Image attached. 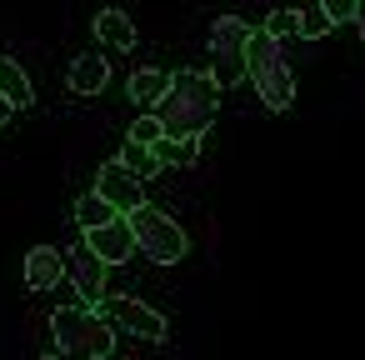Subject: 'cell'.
Segmentation results:
<instances>
[{
    "label": "cell",
    "instance_id": "obj_1",
    "mask_svg": "<svg viewBox=\"0 0 365 360\" xmlns=\"http://www.w3.org/2000/svg\"><path fill=\"white\" fill-rule=\"evenodd\" d=\"M215 110H220V81L210 71L205 76L200 71H180L170 81V91H165V101L155 106V115L165 120L170 135H205Z\"/></svg>",
    "mask_w": 365,
    "mask_h": 360
},
{
    "label": "cell",
    "instance_id": "obj_2",
    "mask_svg": "<svg viewBox=\"0 0 365 360\" xmlns=\"http://www.w3.org/2000/svg\"><path fill=\"white\" fill-rule=\"evenodd\" d=\"M245 81L255 86V96H260V106L265 110H290V101H295V76H290V61H285V46H280V36H270L265 26L250 36V46H245Z\"/></svg>",
    "mask_w": 365,
    "mask_h": 360
},
{
    "label": "cell",
    "instance_id": "obj_3",
    "mask_svg": "<svg viewBox=\"0 0 365 360\" xmlns=\"http://www.w3.org/2000/svg\"><path fill=\"white\" fill-rule=\"evenodd\" d=\"M51 335L61 345V355H81V360H106L115 355V325L101 315V305H61L51 315Z\"/></svg>",
    "mask_w": 365,
    "mask_h": 360
},
{
    "label": "cell",
    "instance_id": "obj_4",
    "mask_svg": "<svg viewBox=\"0 0 365 360\" xmlns=\"http://www.w3.org/2000/svg\"><path fill=\"white\" fill-rule=\"evenodd\" d=\"M130 225H135V240H140V255L155 260V265H180L190 255V235L180 230V220H170L160 205H135L130 210Z\"/></svg>",
    "mask_w": 365,
    "mask_h": 360
},
{
    "label": "cell",
    "instance_id": "obj_5",
    "mask_svg": "<svg viewBox=\"0 0 365 360\" xmlns=\"http://www.w3.org/2000/svg\"><path fill=\"white\" fill-rule=\"evenodd\" d=\"M250 36H255V26L240 21V16H220L210 26V76L220 81V91L245 81V46H250Z\"/></svg>",
    "mask_w": 365,
    "mask_h": 360
},
{
    "label": "cell",
    "instance_id": "obj_6",
    "mask_svg": "<svg viewBox=\"0 0 365 360\" xmlns=\"http://www.w3.org/2000/svg\"><path fill=\"white\" fill-rule=\"evenodd\" d=\"M106 270H110V260H106L91 240H81V245L66 255V280L76 285V295H81L86 305H101V300H106Z\"/></svg>",
    "mask_w": 365,
    "mask_h": 360
},
{
    "label": "cell",
    "instance_id": "obj_7",
    "mask_svg": "<svg viewBox=\"0 0 365 360\" xmlns=\"http://www.w3.org/2000/svg\"><path fill=\"white\" fill-rule=\"evenodd\" d=\"M101 310H106L115 325H125L130 335H140V340H165V335H170V320H165L155 305L135 300V295H106Z\"/></svg>",
    "mask_w": 365,
    "mask_h": 360
},
{
    "label": "cell",
    "instance_id": "obj_8",
    "mask_svg": "<svg viewBox=\"0 0 365 360\" xmlns=\"http://www.w3.org/2000/svg\"><path fill=\"white\" fill-rule=\"evenodd\" d=\"M96 190H101V195H106L115 210H125V215H130L135 205H145V175H135V170H130L120 155L101 165V175H96Z\"/></svg>",
    "mask_w": 365,
    "mask_h": 360
},
{
    "label": "cell",
    "instance_id": "obj_9",
    "mask_svg": "<svg viewBox=\"0 0 365 360\" xmlns=\"http://www.w3.org/2000/svg\"><path fill=\"white\" fill-rule=\"evenodd\" d=\"M86 240L110 260V265H120V260H130L135 250H140V240H135V225H130V215H115V220H106V225H96V230H86Z\"/></svg>",
    "mask_w": 365,
    "mask_h": 360
},
{
    "label": "cell",
    "instance_id": "obj_10",
    "mask_svg": "<svg viewBox=\"0 0 365 360\" xmlns=\"http://www.w3.org/2000/svg\"><path fill=\"white\" fill-rule=\"evenodd\" d=\"M61 280H66V255L56 245H36L26 255V285L31 290H56Z\"/></svg>",
    "mask_w": 365,
    "mask_h": 360
},
{
    "label": "cell",
    "instance_id": "obj_11",
    "mask_svg": "<svg viewBox=\"0 0 365 360\" xmlns=\"http://www.w3.org/2000/svg\"><path fill=\"white\" fill-rule=\"evenodd\" d=\"M106 81H110V66L101 61V51H81V56L71 61V91H76V96H101Z\"/></svg>",
    "mask_w": 365,
    "mask_h": 360
},
{
    "label": "cell",
    "instance_id": "obj_12",
    "mask_svg": "<svg viewBox=\"0 0 365 360\" xmlns=\"http://www.w3.org/2000/svg\"><path fill=\"white\" fill-rule=\"evenodd\" d=\"M91 26H96V41L110 46V51H130V46H135V21H130L125 11H115V6H106Z\"/></svg>",
    "mask_w": 365,
    "mask_h": 360
},
{
    "label": "cell",
    "instance_id": "obj_13",
    "mask_svg": "<svg viewBox=\"0 0 365 360\" xmlns=\"http://www.w3.org/2000/svg\"><path fill=\"white\" fill-rule=\"evenodd\" d=\"M170 81H175V76H165V71H135V76L125 81V96H130L135 106H145V110H155V106L165 101V91H170Z\"/></svg>",
    "mask_w": 365,
    "mask_h": 360
},
{
    "label": "cell",
    "instance_id": "obj_14",
    "mask_svg": "<svg viewBox=\"0 0 365 360\" xmlns=\"http://www.w3.org/2000/svg\"><path fill=\"white\" fill-rule=\"evenodd\" d=\"M0 96H11L16 101V110H26L31 101H36V91H31V76L6 56V51H0Z\"/></svg>",
    "mask_w": 365,
    "mask_h": 360
},
{
    "label": "cell",
    "instance_id": "obj_15",
    "mask_svg": "<svg viewBox=\"0 0 365 360\" xmlns=\"http://www.w3.org/2000/svg\"><path fill=\"white\" fill-rule=\"evenodd\" d=\"M115 215H125V210H115L101 190H86V195L76 200V225H81V230H96V225H106V220H115Z\"/></svg>",
    "mask_w": 365,
    "mask_h": 360
},
{
    "label": "cell",
    "instance_id": "obj_16",
    "mask_svg": "<svg viewBox=\"0 0 365 360\" xmlns=\"http://www.w3.org/2000/svg\"><path fill=\"white\" fill-rule=\"evenodd\" d=\"M295 16H300V41H320V36L335 31L325 0H295Z\"/></svg>",
    "mask_w": 365,
    "mask_h": 360
},
{
    "label": "cell",
    "instance_id": "obj_17",
    "mask_svg": "<svg viewBox=\"0 0 365 360\" xmlns=\"http://www.w3.org/2000/svg\"><path fill=\"white\" fill-rule=\"evenodd\" d=\"M155 155H160V165H190L195 155H200V135H160L155 140Z\"/></svg>",
    "mask_w": 365,
    "mask_h": 360
},
{
    "label": "cell",
    "instance_id": "obj_18",
    "mask_svg": "<svg viewBox=\"0 0 365 360\" xmlns=\"http://www.w3.org/2000/svg\"><path fill=\"white\" fill-rule=\"evenodd\" d=\"M120 160H125L135 175H145V180L160 170V155H155V145H140V140H125V145H120Z\"/></svg>",
    "mask_w": 365,
    "mask_h": 360
},
{
    "label": "cell",
    "instance_id": "obj_19",
    "mask_svg": "<svg viewBox=\"0 0 365 360\" xmlns=\"http://www.w3.org/2000/svg\"><path fill=\"white\" fill-rule=\"evenodd\" d=\"M160 135H165V120H160L155 110H145V115H140V120L125 130V140H140V145H155Z\"/></svg>",
    "mask_w": 365,
    "mask_h": 360
},
{
    "label": "cell",
    "instance_id": "obj_20",
    "mask_svg": "<svg viewBox=\"0 0 365 360\" xmlns=\"http://www.w3.org/2000/svg\"><path fill=\"white\" fill-rule=\"evenodd\" d=\"M265 31L280 36V41H290V36H300V16L295 11H275V16H265Z\"/></svg>",
    "mask_w": 365,
    "mask_h": 360
},
{
    "label": "cell",
    "instance_id": "obj_21",
    "mask_svg": "<svg viewBox=\"0 0 365 360\" xmlns=\"http://www.w3.org/2000/svg\"><path fill=\"white\" fill-rule=\"evenodd\" d=\"M325 11H330V21L340 26V21H355V16H360V0H325Z\"/></svg>",
    "mask_w": 365,
    "mask_h": 360
},
{
    "label": "cell",
    "instance_id": "obj_22",
    "mask_svg": "<svg viewBox=\"0 0 365 360\" xmlns=\"http://www.w3.org/2000/svg\"><path fill=\"white\" fill-rule=\"evenodd\" d=\"M11 115H16V101H11V96H0V125H11Z\"/></svg>",
    "mask_w": 365,
    "mask_h": 360
},
{
    "label": "cell",
    "instance_id": "obj_23",
    "mask_svg": "<svg viewBox=\"0 0 365 360\" xmlns=\"http://www.w3.org/2000/svg\"><path fill=\"white\" fill-rule=\"evenodd\" d=\"M355 26H360V41H365V0H360V16H355Z\"/></svg>",
    "mask_w": 365,
    "mask_h": 360
},
{
    "label": "cell",
    "instance_id": "obj_24",
    "mask_svg": "<svg viewBox=\"0 0 365 360\" xmlns=\"http://www.w3.org/2000/svg\"><path fill=\"white\" fill-rule=\"evenodd\" d=\"M51 360H66V355H61V350H56V355H51Z\"/></svg>",
    "mask_w": 365,
    "mask_h": 360
}]
</instances>
